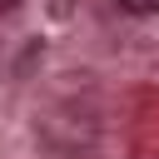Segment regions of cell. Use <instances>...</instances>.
Here are the masks:
<instances>
[{
	"label": "cell",
	"instance_id": "1",
	"mask_svg": "<svg viewBox=\"0 0 159 159\" xmlns=\"http://www.w3.org/2000/svg\"><path fill=\"white\" fill-rule=\"evenodd\" d=\"M114 5L129 15H159V0H114Z\"/></svg>",
	"mask_w": 159,
	"mask_h": 159
},
{
	"label": "cell",
	"instance_id": "2",
	"mask_svg": "<svg viewBox=\"0 0 159 159\" xmlns=\"http://www.w3.org/2000/svg\"><path fill=\"white\" fill-rule=\"evenodd\" d=\"M10 5H20V0H0V10H10Z\"/></svg>",
	"mask_w": 159,
	"mask_h": 159
}]
</instances>
